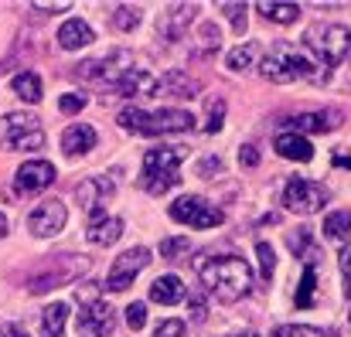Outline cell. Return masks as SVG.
Segmentation results:
<instances>
[{
	"instance_id": "cell-1",
	"label": "cell",
	"mask_w": 351,
	"mask_h": 337,
	"mask_svg": "<svg viewBox=\"0 0 351 337\" xmlns=\"http://www.w3.org/2000/svg\"><path fill=\"white\" fill-rule=\"evenodd\" d=\"M198 276L205 283V290L219 300V303H239L249 290H252V273L249 262L239 255H215L205 259L198 266Z\"/></svg>"
},
{
	"instance_id": "cell-2",
	"label": "cell",
	"mask_w": 351,
	"mask_h": 337,
	"mask_svg": "<svg viewBox=\"0 0 351 337\" xmlns=\"http://www.w3.org/2000/svg\"><path fill=\"white\" fill-rule=\"evenodd\" d=\"M314 62L307 58L304 48L290 45V41H273V48L266 51L259 72L263 79L276 82V86H287V82H297V79H314Z\"/></svg>"
},
{
	"instance_id": "cell-3",
	"label": "cell",
	"mask_w": 351,
	"mask_h": 337,
	"mask_svg": "<svg viewBox=\"0 0 351 337\" xmlns=\"http://www.w3.org/2000/svg\"><path fill=\"white\" fill-rule=\"evenodd\" d=\"M188 157V147H154L143 153V171H140V188L150 195H167L171 188L181 184L178 167Z\"/></svg>"
},
{
	"instance_id": "cell-4",
	"label": "cell",
	"mask_w": 351,
	"mask_h": 337,
	"mask_svg": "<svg viewBox=\"0 0 351 337\" xmlns=\"http://www.w3.org/2000/svg\"><path fill=\"white\" fill-rule=\"evenodd\" d=\"M304 41H307V51L317 55V68L324 79V72L331 75V68H338L345 62L351 48V31L345 24H311Z\"/></svg>"
},
{
	"instance_id": "cell-5",
	"label": "cell",
	"mask_w": 351,
	"mask_h": 337,
	"mask_svg": "<svg viewBox=\"0 0 351 337\" xmlns=\"http://www.w3.org/2000/svg\"><path fill=\"white\" fill-rule=\"evenodd\" d=\"M119 126L140 136H164V133H184L195 126V116L188 110H160V112H143V110H126L117 116Z\"/></svg>"
},
{
	"instance_id": "cell-6",
	"label": "cell",
	"mask_w": 351,
	"mask_h": 337,
	"mask_svg": "<svg viewBox=\"0 0 351 337\" xmlns=\"http://www.w3.org/2000/svg\"><path fill=\"white\" fill-rule=\"evenodd\" d=\"M0 147L3 150H41L45 129L31 112H7L0 119Z\"/></svg>"
},
{
	"instance_id": "cell-7",
	"label": "cell",
	"mask_w": 351,
	"mask_h": 337,
	"mask_svg": "<svg viewBox=\"0 0 351 337\" xmlns=\"http://www.w3.org/2000/svg\"><path fill=\"white\" fill-rule=\"evenodd\" d=\"M133 68H136L133 51H126V48H113L106 58H93V62L75 65V75H79V79H96V82L117 86L119 79H123L126 72H133Z\"/></svg>"
},
{
	"instance_id": "cell-8",
	"label": "cell",
	"mask_w": 351,
	"mask_h": 337,
	"mask_svg": "<svg viewBox=\"0 0 351 337\" xmlns=\"http://www.w3.org/2000/svg\"><path fill=\"white\" fill-rule=\"evenodd\" d=\"M86 255H58L55 262H48L38 276H31L27 279V290L31 293H48V290H55V286H62V283H75L79 279V273H86Z\"/></svg>"
},
{
	"instance_id": "cell-9",
	"label": "cell",
	"mask_w": 351,
	"mask_h": 337,
	"mask_svg": "<svg viewBox=\"0 0 351 337\" xmlns=\"http://www.w3.org/2000/svg\"><path fill=\"white\" fill-rule=\"evenodd\" d=\"M167 215H171L174 222L191 225V228H219V225L226 222V215H222L215 205H208L205 198H198V195L178 198V201L167 208Z\"/></svg>"
},
{
	"instance_id": "cell-10",
	"label": "cell",
	"mask_w": 351,
	"mask_h": 337,
	"mask_svg": "<svg viewBox=\"0 0 351 337\" xmlns=\"http://www.w3.org/2000/svg\"><path fill=\"white\" fill-rule=\"evenodd\" d=\"M283 205L293 215H314L328 205V188L317 181H307V177H293L283 191Z\"/></svg>"
},
{
	"instance_id": "cell-11",
	"label": "cell",
	"mask_w": 351,
	"mask_h": 337,
	"mask_svg": "<svg viewBox=\"0 0 351 337\" xmlns=\"http://www.w3.org/2000/svg\"><path fill=\"white\" fill-rule=\"evenodd\" d=\"M147 266H150V249H143V245H136V249H126L117 262L110 266L106 290H113V293L130 290V286H133V279H136V273H140V269H147Z\"/></svg>"
},
{
	"instance_id": "cell-12",
	"label": "cell",
	"mask_w": 351,
	"mask_h": 337,
	"mask_svg": "<svg viewBox=\"0 0 351 337\" xmlns=\"http://www.w3.org/2000/svg\"><path fill=\"white\" fill-rule=\"evenodd\" d=\"M65 222H69V212H65V205H62L58 198L41 201V205L27 215V228H31V235H38V238L58 235V232L65 228Z\"/></svg>"
},
{
	"instance_id": "cell-13",
	"label": "cell",
	"mask_w": 351,
	"mask_h": 337,
	"mask_svg": "<svg viewBox=\"0 0 351 337\" xmlns=\"http://www.w3.org/2000/svg\"><path fill=\"white\" fill-rule=\"evenodd\" d=\"M117 327V317H113V307L106 300H86L82 303V314H79V334L86 337H110Z\"/></svg>"
},
{
	"instance_id": "cell-14",
	"label": "cell",
	"mask_w": 351,
	"mask_h": 337,
	"mask_svg": "<svg viewBox=\"0 0 351 337\" xmlns=\"http://www.w3.org/2000/svg\"><path fill=\"white\" fill-rule=\"evenodd\" d=\"M198 3H171L160 17H157V34L164 41H181L188 34V27L195 24Z\"/></svg>"
},
{
	"instance_id": "cell-15",
	"label": "cell",
	"mask_w": 351,
	"mask_h": 337,
	"mask_svg": "<svg viewBox=\"0 0 351 337\" xmlns=\"http://www.w3.org/2000/svg\"><path fill=\"white\" fill-rule=\"evenodd\" d=\"M51 181H55V167L48 160H27V164L17 167V177H14V184H17L21 195H38Z\"/></svg>"
},
{
	"instance_id": "cell-16",
	"label": "cell",
	"mask_w": 351,
	"mask_h": 337,
	"mask_svg": "<svg viewBox=\"0 0 351 337\" xmlns=\"http://www.w3.org/2000/svg\"><path fill=\"white\" fill-rule=\"evenodd\" d=\"M75 198H79V205L93 215V212H103V205H106V198H113V184L106 181V177H86L79 188H75Z\"/></svg>"
},
{
	"instance_id": "cell-17",
	"label": "cell",
	"mask_w": 351,
	"mask_h": 337,
	"mask_svg": "<svg viewBox=\"0 0 351 337\" xmlns=\"http://www.w3.org/2000/svg\"><path fill=\"white\" fill-rule=\"evenodd\" d=\"M113 89H117L119 96H126V99H133V96L140 99V96H154V92L160 89V79H154L147 68H133V72H126V75L119 79Z\"/></svg>"
},
{
	"instance_id": "cell-18",
	"label": "cell",
	"mask_w": 351,
	"mask_h": 337,
	"mask_svg": "<svg viewBox=\"0 0 351 337\" xmlns=\"http://www.w3.org/2000/svg\"><path fill=\"white\" fill-rule=\"evenodd\" d=\"M96 38H93V27L86 24V21H79V17H72V21H65L62 27H58V45L65 48V51H79V48H89Z\"/></svg>"
},
{
	"instance_id": "cell-19",
	"label": "cell",
	"mask_w": 351,
	"mask_h": 337,
	"mask_svg": "<svg viewBox=\"0 0 351 337\" xmlns=\"http://www.w3.org/2000/svg\"><path fill=\"white\" fill-rule=\"evenodd\" d=\"M96 147V129L89 123H72L65 133H62V150L79 157V153H89Z\"/></svg>"
},
{
	"instance_id": "cell-20",
	"label": "cell",
	"mask_w": 351,
	"mask_h": 337,
	"mask_svg": "<svg viewBox=\"0 0 351 337\" xmlns=\"http://www.w3.org/2000/svg\"><path fill=\"white\" fill-rule=\"evenodd\" d=\"M273 150H276L280 157H287V160H300V164H307V160L314 157V147H311L300 133H280V136L273 140Z\"/></svg>"
},
{
	"instance_id": "cell-21",
	"label": "cell",
	"mask_w": 351,
	"mask_h": 337,
	"mask_svg": "<svg viewBox=\"0 0 351 337\" xmlns=\"http://www.w3.org/2000/svg\"><path fill=\"white\" fill-rule=\"evenodd\" d=\"M338 119H341V112H300V116H293L287 123L297 133H328V129L338 126Z\"/></svg>"
},
{
	"instance_id": "cell-22",
	"label": "cell",
	"mask_w": 351,
	"mask_h": 337,
	"mask_svg": "<svg viewBox=\"0 0 351 337\" xmlns=\"http://www.w3.org/2000/svg\"><path fill=\"white\" fill-rule=\"evenodd\" d=\"M150 300H154V303H164V307H174V303L184 300V283H181L178 276H160V279H154V286H150Z\"/></svg>"
},
{
	"instance_id": "cell-23",
	"label": "cell",
	"mask_w": 351,
	"mask_h": 337,
	"mask_svg": "<svg viewBox=\"0 0 351 337\" xmlns=\"http://www.w3.org/2000/svg\"><path fill=\"white\" fill-rule=\"evenodd\" d=\"M119 235H123V222H119V219H110V215L93 219L89 228H86V238H89L93 245H113Z\"/></svg>"
},
{
	"instance_id": "cell-24",
	"label": "cell",
	"mask_w": 351,
	"mask_h": 337,
	"mask_svg": "<svg viewBox=\"0 0 351 337\" xmlns=\"http://www.w3.org/2000/svg\"><path fill=\"white\" fill-rule=\"evenodd\" d=\"M65 317H69V307H65V303H48V307L41 310V337L65 334Z\"/></svg>"
},
{
	"instance_id": "cell-25",
	"label": "cell",
	"mask_w": 351,
	"mask_h": 337,
	"mask_svg": "<svg viewBox=\"0 0 351 337\" xmlns=\"http://www.w3.org/2000/svg\"><path fill=\"white\" fill-rule=\"evenodd\" d=\"M10 89L24 99V103H41V79L34 72H21L10 79Z\"/></svg>"
},
{
	"instance_id": "cell-26",
	"label": "cell",
	"mask_w": 351,
	"mask_h": 337,
	"mask_svg": "<svg viewBox=\"0 0 351 337\" xmlns=\"http://www.w3.org/2000/svg\"><path fill=\"white\" fill-rule=\"evenodd\" d=\"M314 303H317V266H314V259H307V269H304V279L297 290V307H314Z\"/></svg>"
},
{
	"instance_id": "cell-27",
	"label": "cell",
	"mask_w": 351,
	"mask_h": 337,
	"mask_svg": "<svg viewBox=\"0 0 351 337\" xmlns=\"http://www.w3.org/2000/svg\"><path fill=\"white\" fill-rule=\"evenodd\" d=\"M269 21H276V24H293L297 21V14H300V7L297 3H269V0H259L256 3Z\"/></svg>"
},
{
	"instance_id": "cell-28",
	"label": "cell",
	"mask_w": 351,
	"mask_h": 337,
	"mask_svg": "<svg viewBox=\"0 0 351 337\" xmlns=\"http://www.w3.org/2000/svg\"><path fill=\"white\" fill-rule=\"evenodd\" d=\"M256 55H259V48H256L252 41H245V45H239V48L229 51L226 65H229L232 72H245V68H252V65H256Z\"/></svg>"
},
{
	"instance_id": "cell-29",
	"label": "cell",
	"mask_w": 351,
	"mask_h": 337,
	"mask_svg": "<svg viewBox=\"0 0 351 337\" xmlns=\"http://www.w3.org/2000/svg\"><path fill=\"white\" fill-rule=\"evenodd\" d=\"M160 89H171L174 96H181V99H191V96H195V92H198L202 86H198L195 79H188L184 72H171V75H167V79L160 82Z\"/></svg>"
},
{
	"instance_id": "cell-30",
	"label": "cell",
	"mask_w": 351,
	"mask_h": 337,
	"mask_svg": "<svg viewBox=\"0 0 351 337\" xmlns=\"http://www.w3.org/2000/svg\"><path fill=\"white\" fill-rule=\"evenodd\" d=\"M140 7H130V3H123L117 7L113 14H110V24H113V31H133L136 24H140Z\"/></svg>"
},
{
	"instance_id": "cell-31",
	"label": "cell",
	"mask_w": 351,
	"mask_h": 337,
	"mask_svg": "<svg viewBox=\"0 0 351 337\" xmlns=\"http://www.w3.org/2000/svg\"><path fill=\"white\" fill-rule=\"evenodd\" d=\"M184 252H191V238H188V235H174V238H164V242H160V255H164L167 262H178Z\"/></svg>"
},
{
	"instance_id": "cell-32",
	"label": "cell",
	"mask_w": 351,
	"mask_h": 337,
	"mask_svg": "<svg viewBox=\"0 0 351 337\" xmlns=\"http://www.w3.org/2000/svg\"><path fill=\"white\" fill-rule=\"evenodd\" d=\"M348 232H351V215L348 212H335V215L324 219V235H328V238H345Z\"/></svg>"
},
{
	"instance_id": "cell-33",
	"label": "cell",
	"mask_w": 351,
	"mask_h": 337,
	"mask_svg": "<svg viewBox=\"0 0 351 337\" xmlns=\"http://www.w3.org/2000/svg\"><path fill=\"white\" fill-rule=\"evenodd\" d=\"M256 255H259V276L263 279H273V269H276V252L269 242H256Z\"/></svg>"
},
{
	"instance_id": "cell-34",
	"label": "cell",
	"mask_w": 351,
	"mask_h": 337,
	"mask_svg": "<svg viewBox=\"0 0 351 337\" xmlns=\"http://www.w3.org/2000/svg\"><path fill=\"white\" fill-rule=\"evenodd\" d=\"M222 119H226V99H222V96H215V99H208L205 133H219V129H222Z\"/></svg>"
},
{
	"instance_id": "cell-35",
	"label": "cell",
	"mask_w": 351,
	"mask_h": 337,
	"mask_svg": "<svg viewBox=\"0 0 351 337\" xmlns=\"http://www.w3.org/2000/svg\"><path fill=\"white\" fill-rule=\"evenodd\" d=\"M147 324V303H130L126 307V327L130 331H140Z\"/></svg>"
},
{
	"instance_id": "cell-36",
	"label": "cell",
	"mask_w": 351,
	"mask_h": 337,
	"mask_svg": "<svg viewBox=\"0 0 351 337\" xmlns=\"http://www.w3.org/2000/svg\"><path fill=\"white\" fill-rule=\"evenodd\" d=\"M219 10H226L229 14V21H232V27L242 34L245 31V3H222Z\"/></svg>"
},
{
	"instance_id": "cell-37",
	"label": "cell",
	"mask_w": 351,
	"mask_h": 337,
	"mask_svg": "<svg viewBox=\"0 0 351 337\" xmlns=\"http://www.w3.org/2000/svg\"><path fill=\"white\" fill-rule=\"evenodd\" d=\"M321 331H314V327H300V324H283V327H276L273 337H317Z\"/></svg>"
},
{
	"instance_id": "cell-38",
	"label": "cell",
	"mask_w": 351,
	"mask_h": 337,
	"mask_svg": "<svg viewBox=\"0 0 351 337\" xmlns=\"http://www.w3.org/2000/svg\"><path fill=\"white\" fill-rule=\"evenodd\" d=\"M86 106V96H79V92H65L62 99H58V110L65 112V116H72V112H79Z\"/></svg>"
},
{
	"instance_id": "cell-39",
	"label": "cell",
	"mask_w": 351,
	"mask_h": 337,
	"mask_svg": "<svg viewBox=\"0 0 351 337\" xmlns=\"http://www.w3.org/2000/svg\"><path fill=\"white\" fill-rule=\"evenodd\" d=\"M222 171H226V164H222L219 157H205L202 167H198V174H202L205 181H212V174H222Z\"/></svg>"
},
{
	"instance_id": "cell-40",
	"label": "cell",
	"mask_w": 351,
	"mask_h": 337,
	"mask_svg": "<svg viewBox=\"0 0 351 337\" xmlns=\"http://www.w3.org/2000/svg\"><path fill=\"white\" fill-rule=\"evenodd\" d=\"M338 262H341V276H345V293L351 297V245H345V249H341Z\"/></svg>"
},
{
	"instance_id": "cell-41",
	"label": "cell",
	"mask_w": 351,
	"mask_h": 337,
	"mask_svg": "<svg viewBox=\"0 0 351 337\" xmlns=\"http://www.w3.org/2000/svg\"><path fill=\"white\" fill-rule=\"evenodd\" d=\"M181 334H184V321H164L154 337H181Z\"/></svg>"
},
{
	"instance_id": "cell-42",
	"label": "cell",
	"mask_w": 351,
	"mask_h": 337,
	"mask_svg": "<svg viewBox=\"0 0 351 337\" xmlns=\"http://www.w3.org/2000/svg\"><path fill=\"white\" fill-rule=\"evenodd\" d=\"M239 164H242V167H256V164H259L256 147H239Z\"/></svg>"
},
{
	"instance_id": "cell-43",
	"label": "cell",
	"mask_w": 351,
	"mask_h": 337,
	"mask_svg": "<svg viewBox=\"0 0 351 337\" xmlns=\"http://www.w3.org/2000/svg\"><path fill=\"white\" fill-rule=\"evenodd\" d=\"M191 317H195V324H202V321L208 317V307H205L202 297H191Z\"/></svg>"
},
{
	"instance_id": "cell-44",
	"label": "cell",
	"mask_w": 351,
	"mask_h": 337,
	"mask_svg": "<svg viewBox=\"0 0 351 337\" xmlns=\"http://www.w3.org/2000/svg\"><path fill=\"white\" fill-rule=\"evenodd\" d=\"M31 7H34V10H69V0H55V3H41V0H34Z\"/></svg>"
},
{
	"instance_id": "cell-45",
	"label": "cell",
	"mask_w": 351,
	"mask_h": 337,
	"mask_svg": "<svg viewBox=\"0 0 351 337\" xmlns=\"http://www.w3.org/2000/svg\"><path fill=\"white\" fill-rule=\"evenodd\" d=\"M290 249H293V252H304V249H307V232H304V228H300V235H290Z\"/></svg>"
},
{
	"instance_id": "cell-46",
	"label": "cell",
	"mask_w": 351,
	"mask_h": 337,
	"mask_svg": "<svg viewBox=\"0 0 351 337\" xmlns=\"http://www.w3.org/2000/svg\"><path fill=\"white\" fill-rule=\"evenodd\" d=\"M7 337H27V334H24V327H17V324H10V327H7Z\"/></svg>"
},
{
	"instance_id": "cell-47",
	"label": "cell",
	"mask_w": 351,
	"mask_h": 337,
	"mask_svg": "<svg viewBox=\"0 0 351 337\" xmlns=\"http://www.w3.org/2000/svg\"><path fill=\"white\" fill-rule=\"evenodd\" d=\"M335 164H338V167H348V171H351V160H348V157H335Z\"/></svg>"
},
{
	"instance_id": "cell-48",
	"label": "cell",
	"mask_w": 351,
	"mask_h": 337,
	"mask_svg": "<svg viewBox=\"0 0 351 337\" xmlns=\"http://www.w3.org/2000/svg\"><path fill=\"white\" fill-rule=\"evenodd\" d=\"M7 235V215H0V238Z\"/></svg>"
},
{
	"instance_id": "cell-49",
	"label": "cell",
	"mask_w": 351,
	"mask_h": 337,
	"mask_svg": "<svg viewBox=\"0 0 351 337\" xmlns=\"http://www.w3.org/2000/svg\"><path fill=\"white\" fill-rule=\"evenodd\" d=\"M317 337H338V334H335V331H321Z\"/></svg>"
},
{
	"instance_id": "cell-50",
	"label": "cell",
	"mask_w": 351,
	"mask_h": 337,
	"mask_svg": "<svg viewBox=\"0 0 351 337\" xmlns=\"http://www.w3.org/2000/svg\"><path fill=\"white\" fill-rule=\"evenodd\" d=\"M232 337H256V334H252V331H245V334H232Z\"/></svg>"
},
{
	"instance_id": "cell-51",
	"label": "cell",
	"mask_w": 351,
	"mask_h": 337,
	"mask_svg": "<svg viewBox=\"0 0 351 337\" xmlns=\"http://www.w3.org/2000/svg\"><path fill=\"white\" fill-rule=\"evenodd\" d=\"M348 317H351V314H348Z\"/></svg>"
}]
</instances>
